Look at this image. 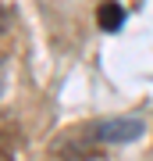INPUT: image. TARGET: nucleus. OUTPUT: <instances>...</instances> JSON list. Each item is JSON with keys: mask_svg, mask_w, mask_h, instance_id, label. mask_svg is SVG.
I'll list each match as a JSON object with an SVG mask.
<instances>
[{"mask_svg": "<svg viewBox=\"0 0 153 161\" xmlns=\"http://www.w3.org/2000/svg\"><path fill=\"white\" fill-rule=\"evenodd\" d=\"M139 132H142V122L139 118H114V122L96 125L93 140H96V143H125V140H135Z\"/></svg>", "mask_w": 153, "mask_h": 161, "instance_id": "nucleus-1", "label": "nucleus"}, {"mask_svg": "<svg viewBox=\"0 0 153 161\" xmlns=\"http://www.w3.org/2000/svg\"><path fill=\"white\" fill-rule=\"evenodd\" d=\"M96 18H100V29H103V32H118V29H121V22H125V11L114 4V0H107V4H100Z\"/></svg>", "mask_w": 153, "mask_h": 161, "instance_id": "nucleus-2", "label": "nucleus"}, {"mask_svg": "<svg viewBox=\"0 0 153 161\" xmlns=\"http://www.w3.org/2000/svg\"><path fill=\"white\" fill-rule=\"evenodd\" d=\"M0 161H7V150H4V147H0Z\"/></svg>", "mask_w": 153, "mask_h": 161, "instance_id": "nucleus-3", "label": "nucleus"}, {"mask_svg": "<svg viewBox=\"0 0 153 161\" xmlns=\"http://www.w3.org/2000/svg\"><path fill=\"white\" fill-rule=\"evenodd\" d=\"M0 82H4V75H0Z\"/></svg>", "mask_w": 153, "mask_h": 161, "instance_id": "nucleus-4", "label": "nucleus"}]
</instances>
